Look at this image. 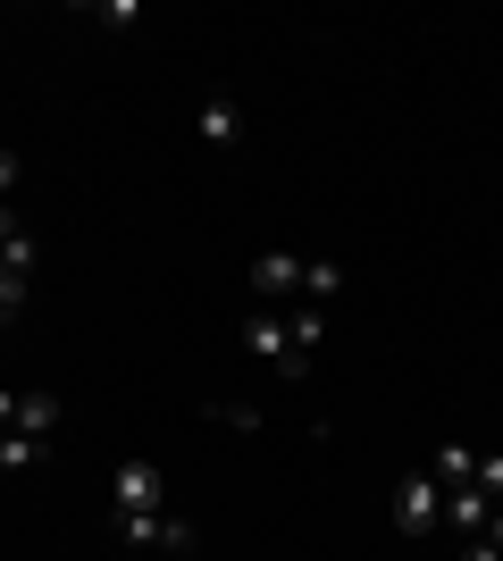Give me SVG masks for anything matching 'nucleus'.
I'll list each match as a JSON object with an SVG mask.
<instances>
[{
  "label": "nucleus",
  "instance_id": "obj_12",
  "mask_svg": "<svg viewBox=\"0 0 503 561\" xmlns=\"http://www.w3.org/2000/svg\"><path fill=\"white\" fill-rule=\"evenodd\" d=\"M335 285H344V268H335V260H302V302H319L328 310V294Z\"/></svg>",
  "mask_w": 503,
  "mask_h": 561
},
{
  "label": "nucleus",
  "instance_id": "obj_19",
  "mask_svg": "<svg viewBox=\"0 0 503 561\" xmlns=\"http://www.w3.org/2000/svg\"><path fill=\"white\" fill-rule=\"evenodd\" d=\"M9 420H18V394H9V386H0V427H9Z\"/></svg>",
  "mask_w": 503,
  "mask_h": 561
},
{
  "label": "nucleus",
  "instance_id": "obj_13",
  "mask_svg": "<svg viewBox=\"0 0 503 561\" xmlns=\"http://www.w3.org/2000/svg\"><path fill=\"white\" fill-rule=\"evenodd\" d=\"M50 445H25V436H0V469H9V478H25V469L43 461Z\"/></svg>",
  "mask_w": 503,
  "mask_h": 561
},
{
  "label": "nucleus",
  "instance_id": "obj_6",
  "mask_svg": "<svg viewBox=\"0 0 503 561\" xmlns=\"http://www.w3.org/2000/svg\"><path fill=\"white\" fill-rule=\"evenodd\" d=\"M193 126H202V142H210V151H236V142H243V101H236V93H202Z\"/></svg>",
  "mask_w": 503,
  "mask_h": 561
},
{
  "label": "nucleus",
  "instance_id": "obj_18",
  "mask_svg": "<svg viewBox=\"0 0 503 561\" xmlns=\"http://www.w3.org/2000/svg\"><path fill=\"white\" fill-rule=\"evenodd\" d=\"M487 545H495V553H503V503H495V519H487Z\"/></svg>",
  "mask_w": 503,
  "mask_h": 561
},
{
  "label": "nucleus",
  "instance_id": "obj_2",
  "mask_svg": "<svg viewBox=\"0 0 503 561\" xmlns=\"http://www.w3.org/2000/svg\"><path fill=\"white\" fill-rule=\"evenodd\" d=\"M386 519H395L403 537H436V528H445V486H436L428 469H420V478H403V486L386 494Z\"/></svg>",
  "mask_w": 503,
  "mask_h": 561
},
{
  "label": "nucleus",
  "instance_id": "obj_4",
  "mask_svg": "<svg viewBox=\"0 0 503 561\" xmlns=\"http://www.w3.org/2000/svg\"><path fill=\"white\" fill-rule=\"evenodd\" d=\"M319 335H328V310H319V302H294V319H286V369H277V377H311Z\"/></svg>",
  "mask_w": 503,
  "mask_h": 561
},
{
  "label": "nucleus",
  "instance_id": "obj_11",
  "mask_svg": "<svg viewBox=\"0 0 503 561\" xmlns=\"http://www.w3.org/2000/svg\"><path fill=\"white\" fill-rule=\"evenodd\" d=\"M428 478H436L445 494H454V486H470V478H479V445H461V436H454V445H436Z\"/></svg>",
  "mask_w": 503,
  "mask_h": 561
},
{
  "label": "nucleus",
  "instance_id": "obj_8",
  "mask_svg": "<svg viewBox=\"0 0 503 561\" xmlns=\"http://www.w3.org/2000/svg\"><path fill=\"white\" fill-rule=\"evenodd\" d=\"M487 519H495V503H487L479 486H454V494H445V537H487Z\"/></svg>",
  "mask_w": 503,
  "mask_h": 561
},
{
  "label": "nucleus",
  "instance_id": "obj_15",
  "mask_svg": "<svg viewBox=\"0 0 503 561\" xmlns=\"http://www.w3.org/2000/svg\"><path fill=\"white\" fill-rule=\"evenodd\" d=\"M210 420H227L236 436H252V427H261V411H243V402H210Z\"/></svg>",
  "mask_w": 503,
  "mask_h": 561
},
{
  "label": "nucleus",
  "instance_id": "obj_3",
  "mask_svg": "<svg viewBox=\"0 0 503 561\" xmlns=\"http://www.w3.org/2000/svg\"><path fill=\"white\" fill-rule=\"evenodd\" d=\"M110 494H118L110 512H168V469L135 453V461H118V478H110Z\"/></svg>",
  "mask_w": 503,
  "mask_h": 561
},
{
  "label": "nucleus",
  "instance_id": "obj_7",
  "mask_svg": "<svg viewBox=\"0 0 503 561\" xmlns=\"http://www.w3.org/2000/svg\"><path fill=\"white\" fill-rule=\"evenodd\" d=\"M50 427H59V394H43V386H34V394H18V420L0 427V436H25V445H50Z\"/></svg>",
  "mask_w": 503,
  "mask_h": 561
},
{
  "label": "nucleus",
  "instance_id": "obj_17",
  "mask_svg": "<svg viewBox=\"0 0 503 561\" xmlns=\"http://www.w3.org/2000/svg\"><path fill=\"white\" fill-rule=\"evenodd\" d=\"M454 561H503V553H495L487 537H461V553H454Z\"/></svg>",
  "mask_w": 503,
  "mask_h": 561
},
{
  "label": "nucleus",
  "instance_id": "obj_14",
  "mask_svg": "<svg viewBox=\"0 0 503 561\" xmlns=\"http://www.w3.org/2000/svg\"><path fill=\"white\" fill-rule=\"evenodd\" d=\"M470 486H479L487 503H503V453H479V478H470Z\"/></svg>",
  "mask_w": 503,
  "mask_h": 561
},
{
  "label": "nucleus",
  "instance_id": "obj_16",
  "mask_svg": "<svg viewBox=\"0 0 503 561\" xmlns=\"http://www.w3.org/2000/svg\"><path fill=\"white\" fill-rule=\"evenodd\" d=\"M18 176H25V168H18V151H0V202H18Z\"/></svg>",
  "mask_w": 503,
  "mask_h": 561
},
{
  "label": "nucleus",
  "instance_id": "obj_9",
  "mask_svg": "<svg viewBox=\"0 0 503 561\" xmlns=\"http://www.w3.org/2000/svg\"><path fill=\"white\" fill-rule=\"evenodd\" d=\"M243 352L268 360V369H286V319H277V310H252V319H243Z\"/></svg>",
  "mask_w": 503,
  "mask_h": 561
},
{
  "label": "nucleus",
  "instance_id": "obj_1",
  "mask_svg": "<svg viewBox=\"0 0 503 561\" xmlns=\"http://www.w3.org/2000/svg\"><path fill=\"white\" fill-rule=\"evenodd\" d=\"M110 528H118V545H144V553H202V528L176 512H110Z\"/></svg>",
  "mask_w": 503,
  "mask_h": 561
},
{
  "label": "nucleus",
  "instance_id": "obj_5",
  "mask_svg": "<svg viewBox=\"0 0 503 561\" xmlns=\"http://www.w3.org/2000/svg\"><path fill=\"white\" fill-rule=\"evenodd\" d=\"M25 277H34V234H9L0 243V328L25 310Z\"/></svg>",
  "mask_w": 503,
  "mask_h": 561
},
{
  "label": "nucleus",
  "instance_id": "obj_10",
  "mask_svg": "<svg viewBox=\"0 0 503 561\" xmlns=\"http://www.w3.org/2000/svg\"><path fill=\"white\" fill-rule=\"evenodd\" d=\"M252 294H302V252H261L252 260Z\"/></svg>",
  "mask_w": 503,
  "mask_h": 561
}]
</instances>
